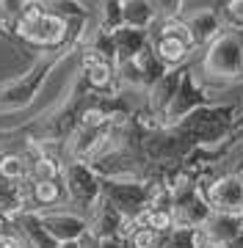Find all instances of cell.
Wrapping results in <instances>:
<instances>
[{"instance_id": "1", "label": "cell", "mask_w": 243, "mask_h": 248, "mask_svg": "<svg viewBox=\"0 0 243 248\" xmlns=\"http://www.w3.org/2000/svg\"><path fill=\"white\" fill-rule=\"evenodd\" d=\"M64 190L69 199V207H75L78 213H89L91 207L102 199V179L97 177V171L89 163H66L61 174Z\"/></svg>"}, {"instance_id": "2", "label": "cell", "mask_w": 243, "mask_h": 248, "mask_svg": "<svg viewBox=\"0 0 243 248\" xmlns=\"http://www.w3.org/2000/svg\"><path fill=\"white\" fill-rule=\"evenodd\" d=\"M205 69L213 80H229L243 75V39L224 28L221 33L213 39L210 53L205 55Z\"/></svg>"}, {"instance_id": "3", "label": "cell", "mask_w": 243, "mask_h": 248, "mask_svg": "<svg viewBox=\"0 0 243 248\" xmlns=\"http://www.w3.org/2000/svg\"><path fill=\"white\" fill-rule=\"evenodd\" d=\"M205 199L210 204V210L218 215H232V218H243V177L241 174H224L210 182L205 190Z\"/></svg>"}, {"instance_id": "4", "label": "cell", "mask_w": 243, "mask_h": 248, "mask_svg": "<svg viewBox=\"0 0 243 248\" xmlns=\"http://www.w3.org/2000/svg\"><path fill=\"white\" fill-rule=\"evenodd\" d=\"M39 221L55 243H72V240H83L89 234L86 215L78 213L75 207H58V210L39 213Z\"/></svg>"}, {"instance_id": "5", "label": "cell", "mask_w": 243, "mask_h": 248, "mask_svg": "<svg viewBox=\"0 0 243 248\" xmlns=\"http://www.w3.org/2000/svg\"><path fill=\"white\" fill-rule=\"evenodd\" d=\"M149 47H152L155 58L166 66V69H177L191 58V50L194 47L174 39V36H149Z\"/></svg>"}, {"instance_id": "6", "label": "cell", "mask_w": 243, "mask_h": 248, "mask_svg": "<svg viewBox=\"0 0 243 248\" xmlns=\"http://www.w3.org/2000/svg\"><path fill=\"white\" fill-rule=\"evenodd\" d=\"M158 11L149 0H125L122 3V25L125 28H135V31H152L158 22Z\"/></svg>"}, {"instance_id": "7", "label": "cell", "mask_w": 243, "mask_h": 248, "mask_svg": "<svg viewBox=\"0 0 243 248\" xmlns=\"http://www.w3.org/2000/svg\"><path fill=\"white\" fill-rule=\"evenodd\" d=\"M243 226V218H232V215H218L213 213L210 218H207V223L202 226V229L207 232V237H210V243H218V246H227L229 240L238 234V229Z\"/></svg>"}, {"instance_id": "8", "label": "cell", "mask_w": 243, "mask_h": 248, "mask_svg": "<svg viewBox=\"0 0 243 248\" xmlns=\"http://www.w3.org/2000/svg\"><path fill=\"white\" fill-rule=\"evenodd\" d=\"M28 174H31V166L22 157V152H3L0 155V179L19 185L28 179Z\"/></svg>"}, {"instance_id": "9", "label": "cell", "mask_w": 243, "mask_h": 248, "mask_svg": "<svg viewBox=\"0 0 243 248\" xmlns=\"http://www.w3.org/2000/svg\"><path fill=\"white\" fill-rule=\"evenodd\" d=\"M25 6H28V0H0V14H3V17L14 25V22L22 17Z\"/></svg>"}, {"instance_id": "10", "label": "cell", "mask_w": 243, "mask_h": 248, "mask_svg": "<svg viewBox=\"0 0 243 248\" xmlns=\"http://www.w3.org/2000/svg\"><path fill=\"white\" fill-rule=\"evenodd\" d=\"M227 14L232 17V22H238V25H243V0H227Z\"/></svg>"}, {"instance_id": "11", "label": "cell", "mask_w": 243, "mask_h": 248, "mask_svg": "<svg viewBox=\"0 0 243 248\" xmlns=\"http://www.w3.org/2000/svg\"><path fill=\"white\" fill-rule=\"evenodd\" d=\"M227 248H243V226L238 229V234H235V237L227 243Z\"/></svg>"}, {"instance_id": "12", "label": "cell", "mask_w": 243, "mask_h": 248, "mask_svg": "<svg viewBox=\"0 0 243 248\" xmlns=\"http://www.w3.org/2000/svg\"><path fill=\"white\" fill-rule=\"evenodd\" d=\"M0 36H11V22L0 14Z\"/></svg>"}, {"instance_id": "13", "label": "cell", "mask_w": 243, "mask_h": 248, "mask_svg": "<svg viewBox=\"0 0 243 248\" xmlns=\"http://www.w3.org/2000/svg\"><path fill=\"white\" fill-rule=\"evenodd\" d=\"M55 248H83V240H72V243H58Z\"/></svg>"}]
</instances>
